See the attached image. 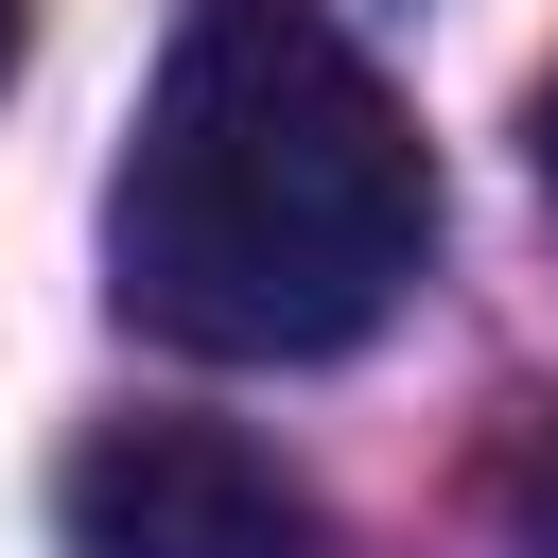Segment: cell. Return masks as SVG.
<instances>
[{"instance_id": "obj_1", "label": "cell", "mask_w": 558, "mask_h": 558, "mask_svg": "<svg viewBox=\"0 0 558 558\" xmlns=\"http://www.w3.org/2000/svg\"><path fill=\"white\" fill-rule=\"evenodd\" d=\"M436 262V157L314 0H192L105 174V279L192 366H314Z\"/></svg>"}, {"instance_id": "obj_2", "label": "cell", "mask_w": 558, "mask_h": 558, "mask_svg": "<svg viewBox=\"0 0 558 558\" xmlns=\"http://www.w3.org/2000/svg\"><path fill=\"white\" fill-rule=\"evenodd\" d=\"M70 558H314V488L209 418H105L52 471Z\"/></svg>"}, {"instance_id": "obj_3", "label": "cell", "mask_w": 558, "mask_h": 558, "mask_svg": "<svg viewBox=\"0 0 558 558\" xmlns=\"http://www.w3.org/2000/svg\"><path fill=\"white\" fill-rule=\"evenodd\" d=\"M506 523H523V558H558V401L506 436Z\"/></svg>"}, {"instance_id": "obj_4", "label": "cell", "mask_w": 558, "mask_h": 558, "mask_svg": "<svg viewBox=\"0 0 558 558\" xmlns=\"http://www.w3.org/2000/svg\"><path fill=\"white\" fill-rule=\"evenodd\" d=\"M523 140H541V209H558V87H541V122H523Z\"/></svg>"}, {"instance_id": "obj_5", "label": "cell", "mask_w": 558, "mask_h": 558, "mask_svg": "<svg viewBox=\"0 0 558 558\" xmlns=\"http://www.w3.org/2000/svg\"><path fill=\"white\" fill-rule=\"evenodd\" d=\"M17 35H35V0H0V87H17Z\"/></svg>"}]
</instances>
